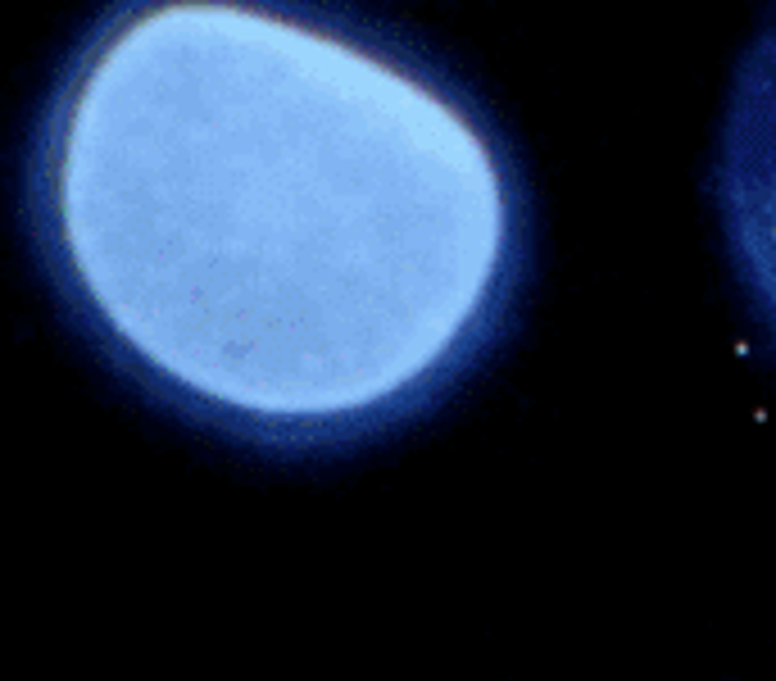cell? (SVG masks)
<instances>
[{
  "mask_svg": "<svg viewBox=\"0 0 776 681\" xmlns=\"http://www.w3.org/2000/svg\"><path fill=\"white\" fill-rule=\"evenodd\" d=\"M708 191L740 296L776 346V0L763 5L731 73Z\"/></svg>",
  "mask_w": 776,
  "mask_h": 681,
  "instance_id": "1",
  "label": "cell"
}]
</instances>
